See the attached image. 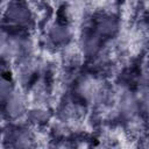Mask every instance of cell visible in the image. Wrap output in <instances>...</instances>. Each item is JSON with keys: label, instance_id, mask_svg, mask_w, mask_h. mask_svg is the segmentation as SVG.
<instances>
[{"label": "cell", "instance_id": "8992f818", "mask_svg": "<svg viewBox=\"0 0 149 149\" xmlns=\"http://www.w3.org/2000/svg\"><path fill=\"white\" fill-rule=\"evenodd\" d=\"M15 91L16 88L13 80L8 76L0 73V105H3Z\"/></svg>", "mask_w": 149, "mask_h": 149}, {"label": "cell", "instance_id": "7a4b0ae2", "mask_svg": "<svg viewBox=\"0 0 149 149\" xmlns=\"http://www.w3.org/2000/svg\"><path fill=\"white\" fill-rule=\"evenodd\" d=\"M3 107V113L7 115V118L12 119V120H17L20 118H22L23 115H26L27 113V102L24 97L15 91L8 99L7 101L2 105Z\"/></svg>", "mask_w": 149, "mask_h": 149}, {"label": "cell", "instance_id": "277c9868", "mask_svg": "<svg viewBox=\"0 0 149 149\" xmlns=\"http://www.w3.org/2000/svg\"><path fill=\"white\" fill-rule=\"evenodd\" d=\"M101 36L95 31H86L84 34V36L81 37V48L83 51L86 55H94L99 48H100V43H101Z\"/></svg>", "mask_w": 149, "mask_h": 149}, {"label": "cell", "instance_id": "5b68a950", "mask_svg": "<svg viewBox=\"0 0 149 149\" xmlns=\"http://www.w3.org/2000/svg\"><path fill=\"white\" fill-rule=\"evenodd\" d=\"M118 28L116 21L108 15H104L101 16L97 24H95V31L100 35V36H107V35H112Z\"/></svg>", "mask_w": 149, "mask_h": 149}, {"label": "cell", "instance_id": "3957f363", "mask_svg": "<svg viewBox=\"0 0 149 149\" xmlns=\"http://www.w3.org/2000/svg\"><path fill=\"white\" fill-rule=\"evenodd\" d=\"M48 36L55 45H64L71 38V30L65 23L57 22L50 27Z\"/></svg>", "mask_w": 149, "mask_h": 149}, {"label": "cell", "instance_id": "6da1fadb", "mask_svg": "<svg viewBox=\"0 0 149 149\" xmlns=\"http://www.w3.org/2000/svg\"><path fill=\"white\" fill-rule=\"evenodd\" d=\"M33 17L29 6L22 0H14L8 3L3 13L5 21L13 27H26L30 23Z\"/></svg>", "mask_w": 149, "mask_h": 149}]
</instances>
